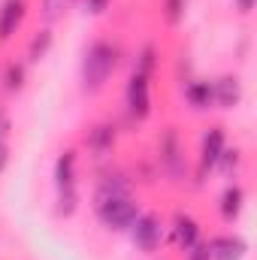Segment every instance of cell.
I'll return each mask as SVG.
<instances>
[{
    "label": "cell",
    "instance_id": "obj_1",
    "mask_svg": "<svg viewBox=\"0 0 257 260\" xmlns=\"http://www.w3.org/2000/svg\"><path fill=\"white\" fill-rule=\"evenodd\" d=\"M133 188H136V182L127 170H121V167L100 170V179H97L94 194H91V212L106 230L127 233L133 218L142 212L139 200L133 197Z\"/></svg>",
    "mask_w": 257,
    "mask_h": 260
},
{
    "label": "cell",
    "instance_id": "obj_2",
    "mask_svg": "<svg viewBox=\"0 0 257 260\" xmlns=\"http://www.w3.org/2000/svg\"><path fill=\"white\" fill-rule=\"evenodd\" d=\"M121 61V46L109 37H97L85 46L82 52V67H79V79H82V91L85 94H100L112 73L118 70Z\"/></svg>",
    "mask_w": 257,
    "mask_h": 260
},
{
    "label": "cell",
    "instance_id": "obj_3",
    "mask_svg": "<svg viewBox=\"0 0 257 260\" xmlns=\"http://www.w3.org/2000/svg\"><path fill=\"white\" fill-rule=\"evenodd\" d=\"M154 164H157V173H164L170 182H188L185 142H182V133L173 124H167L154 139Z\"/></svg>",
    "mask_w": 257,
    "mask_h": 260
},
{
    "label": "cell",
    "instance_id": "obj_4",
    "mask_svg": "<svg viewBox=\"0 0 257 260\" xmlns=\"http://www.w3.org/2000/svg\"><path fill=\"white\" fill-rule=\"evenodd\" d=\"M154 109V97H151V76L145 73H130L127 85H124V112H127L130 124H142L148 121Z\"/></svg>",
    "mask_w": 257,
    "mask_h": 260
},
{
    "label": "cell",
    "instance_id": "obj_5",
    "mask_svg": "<svg viewBox=\"0 0 257 260\" xmlns=\"http://www.w3.org/2000/svg\"><path fill=\"white\" fill-rule=\"evenodd\" d=\"M127 236H130V242H133L136 251H142V254H157L160 245H164V221H160V215L142 209V212L133 218V224L127 227Z\"/></svg>",
    "mask_w": 257,
    "mask_h": 260
},
{
    "label": "cell",
    "instance_id": "obj_6",
    "mask_svg": "<svg viewBox=\"0 0 257 260\" xmlns=\"http://www.w3.org/2000/svg\"><path fill=\"white\" fill-rule=\"evenodd\" d=\"M118 133H121V127L112 118H103V121H94L91 127L85 130L82 142H85V148H88V154L94 160H109L115 145H118Z\"/></svg>",
    "mask_w": 257,
    "mask_h": 260
},
{
    "label": "cell",
    "instance_id": "obj_7",
    "mask_svg": "<svg viewBox=\"0 0 257 260\" xmlns=\"http://www.w3.org/2000/svg\"><path fill=\"white\" fill-rule=\"evenodd\" d=\"M224 148H227V130L221 127V124H212V127H206L203 139H200V157H197V179H203L206 173H212V170L218 167V160H221Z\"/></svg>",
    "mask_w": 257,
    "mask_h": 260
},
{
    "label": "cell",
    "instance_id": "obj_8",
    "mask_svg": "<svg viewBox=\"0 0 257 260\" xmlns=\"http://www.w3.org/2000/svg\"><path fill=\"white\" fill-rule=\"evenodd\" d=\"M170 233H173V242L179 245L182 254L191 251L197 242H203V227H200V221L194 218L191 212H182V209L173 215V221H170Z\"/></svg>",
    "mask_w": 257,
    "mask_h": 260
},
{
    "label": "cell",
    "instance_id": "obj_9",
    "mask_svg": "<svg viewBox=\"0 0 257 260\" xmlns=\"http://www.w3.org/2000/svg\"><path fill=\"white\" fill-rule=\"evenodd\" d=\"M27 15V0H0V46L9 43Z\"/></svg>",
    "mask_w": 257,
    "mask_h": 260
},
{
    "label": "cell",
    "instance_id": "obj_10",
    "mask_svg": "<svg viewBox=\"0 0 257 260\" xmlns=\"http://www.w3.org/2000/svg\"><path fill=\"white\" fill-rule=\"evenodd\" d=\"M182 94H185V103L191 106L194 112H209V109H215V91H212V82H209V79L191 76V79L182 85Z\"/></svg>",
    "mask_w": 257,
    "mask_h": 260
},
{
    "label": "cell",
    "instance_id": "obj_11",
    "mask_svg": "<svg viewBox=\"0 0 257 260\" xmlns=\"http://www.w3.org/2000/svg\"><path fill=\"white\" fill-rule=\"evenodd\" d=\"M206 245H209L212 260H242L245 251H248L245 239L236 236V233H218V236H212Z\"/></svg>",
    "mask_w": 257,
    "mask_h": 260
},
{
    "label": "cell",
    "instance_id": "obj_12",
    "mask_svg": "<svg viewBox=\"0 0 257 260\" xmlns=\"http://www.w3.org/2000/svg\"><path fill=\"white\" fill-rule=\"evenodd\" d=\"M212 91H215V106H221V109H236L242 103V79L233 73L218 76L212 82Z\"/></svg>",
    "mask_w": 257,
    "mask_h": 260
},
{
    "label": "cell",
    "instance_id": "obj_13",
    "mask_svg": "<svg viewBox=\"0 0 257 260\" xmlns=\"http://www.w3.org/2000/svg\"><path fill=\"white\" fill-rule=\"evenodd\" d=\"M55 188L67 191V188H79V151L76 148H64L55 160Z\"/></svg>",
    "mask_w": 257,
    "mask_h": 260
},
{
    "label": "cell",
    "instance_id": "obj_14",
    "mask_svg": "<svg viewBox=\"0 0 257 260\" xmlns=\"http://www.w3.org/2000/svg\"><path fill=\"white\" fill-rule=\"evenodd\" d=\"M242 209H245V188L239 182H230L218 197V215H221V221L233 224L242 215Z\"/></svg>",
    "mask_w": 257,
    "mask_h": 260
},
{
    "label": "cell",
    "instance_id": "obj_15",
    "mask_svg": "<svg viewBox=\"0 0 257 260\" xmlns=\"http://www.w3.org/2000/svg\"><path fill=\"white\" fill-rule=\"evenodd\" d=\"M24 85H27V61H9L3 67V76H0L3 94H21Z\"/></svg>",
    "mask_w": 257,
    "mask_h": 260
},
{
    "label": "cell",
    "instance_id": "obj_16",
    "mask_svg": "<svg viewBox=\"0 0 257 260\" xmlns=\"http://www.w3.org/2000/svg\"><path fill=\"white\" fill-rule=\"evenodd\" d=\"M52 46H55V30L43 24V27L30 37V43H27V55H24V58H27V67H30V64H40V61L52 52Z\"/></svg>",
    "mask_w": 257,
    "mask_h": 260
},
{
    "label": "cell",
    "instance_id": "obj_17",
    "mask_svg": "<svg viewBox=\"0 0 257 260\" xmlns=\"http://www.w3.org/2000/svg\"><path fill=\"white\" fill-rule=\"evenodd\" d=\"M160 64V49L154 43H142L136 49V58H133V70L136 73H145V76H154V70Z\"/></svg>",
    "mask_w": 257,
    "mask_h": 260
},
{
    "label": "cell",
    "instance_id": "obj_18",
    "mask_svg": "<svg viewBox=\"0 0 257 260\" xmlns=\"http://www.w3.org/2000/svg\"><path fill=\"white\" fill-rule=\"evenodd\" d=\"M76 6V0H40V18L46 27H52L55 21H61L67 12Z\"/></svg>",
    "mask_w": 257,
    "mask_h": 260
},
{
    "label": "cell",
    "instance_id": "obj_19",
    "mask_svg": "<svg viewBox=\"0 0 257 260\" xmlns=\"http://www.w3.org/2000/svg\"><path fill=\"white\" fill-rule=\"evenodd\" d=\"M239 167H242V151H239V148H230V145H227L215 170H221V173H224L227 179H236V173H239Z\"/></svg>",
    "mask_w": 257,
    "mask_h": 260
},
{
    "label": "cell",
    "instance_id": "obj_20",
    "mask_svg": "<svg viewBox=\"0 0 257 260\" xmlns=\"http://www.w3.org/2000/svg\"><path fill=\"white\" fill-rule=\"evenodd\" d=\"M58 218H73L79 212V188H67V191H58Z\"/></svg>",
    "mask_w": 257,
    "mask_h": 260
},
{
    "label": "cell",
    "instance_id": "obj_21",
    "mask_svg": "<svg viewBox=\"0 0 257 260\" xmlns=\"http://www.w3.org/2000/svg\"><path fill=\"white\" fill-rule=\"evenodd\" d=\"M160 9H164V18L167 24H182L185 21V12H188V0H160Z\"/></svg>",
    "mask_w": 257,
    "mask_h": 260
},
{
    "label": "cell",
    "instance_id": "obj_22",
    "mask_svg": "<svg viewBox=\"0 0 257 260\" xmlns=\"http://www.w3.org/2000/svg\"><path fill=\"white\" fill-rule=\"evenodd\" d=\"M76 3H79L88 15H103V12L109 9V3H112V0H76Z\"/></svg>",
    "mask_w": 257,
    "mask_h": 260
},
{
    "label": "cell",
    "instance_id": "obj_23",
    "mask_svg": "<svg viewBox=\"0 0 257 260\" xmlns=\"http://www.w3.org/2000/svg\"><path fill=\"white\" fill-rule=\"evenodd\" d=\"M185 260H212V254H209V245H206V242H197L191 251H185Z\"/></svg>",
    "mask_w": 257,
    "mask_h": 260
},
{
    "label": "cell",
    "instance_id": "obj_24",
    "mask_svg": "<svg viewBox=\"0 0 257 260\" xmlns=\"http://www.w3.org/2000/svg\"><path fill=\"white\" fill-rule=\"evenodd\" d=\"M9 130H12V118H9V112L0 106V142L9 139Z\"/></svg>",
    "mask_w": 257,
    "mask_h": 260
},
{
    "label": "cell",
    "instance_id": "obj_25",
    "mask_svg": "<svg viewBox=\"0 0 257 260\" xmlns=\"http://www.w3.org/2000/svg\"><path fill=\"white\" fill-rule=\"evenodd\" d=\"M6 164H9V145H6V142H0V173L6 170Z\"/></svg>",
    "mask_w": 257,
    "mask_h": 260
},
{
    "label": "cell",
    "instance_id": "obj_26",
    "mask_svg": "<svg viewBox=\"0 0 257 260\" xmlns=\"http://www.w3.org/2000/svg\"><path fill=\"white\" fill-rule=\"evenodd\" d=\"M236 9H239L242 15H248V12L254 9V0H236Z\"/></svg>",
    "mask_w": 257,
    "mask_h": 260
}]
</instances>
